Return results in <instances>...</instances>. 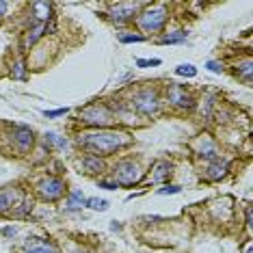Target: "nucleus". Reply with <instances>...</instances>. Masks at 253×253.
Instances as JSON below:
<instances>
[{
    "instance_id": "27",
    "label": "nucleus",
    "mask_w": 253,
    "mask_h": 253,
    "mask_svg": "<svg viewBox=\"0 0 253 253\" xmlns=\"http://www.w3.org/2000/svg\"><path fill=\"white\" fill-rule=\"evenodd\" d=\"M65 113H67V108H59V111H45L43 115L52 119V117H61V115H65Z\"/></svg>"
},
{
    "instance_id": "11",
    "label": "nucleus",
    "mask_w": 253,
    "mask_h": 253,
    "mask_svg": "<svg viewBox=\"0 0 253 253\" xmlns=\"http://www.w3.org/2000/svg\"><path fill=\"white\" fill-rule=\"evenodd\" d=\"M199 156L206 158V160H216L218 158V149L210 139H204L201 141V147H199Z\"/></svg>"
},
{
    "instance_id": "18",
    "label": "nucleus",
    "mask_w": 253,
    "mask_h": 253,
    "mask_svg": "<svg viewBox=\"0 0 253 253\" xmlns=\"http://www.w3.org/2000/svg\"><path fill=\"white\" fill-rule=\"evenodd\" d=\"M84 204V197H83V193L80 191H74L72 195H70V201H67V210L70 212H74V210H78L80 206Z\"/></svg>"
},
{
    "instance_id": "28",
    "label": "nucleus",
    "mask_w": 253,
    "mask_h": 253,
    "mask_svg": "<svg viewBox=\"0 0 253 253\" xmlns=\"http://www.w3.org/2000/svg\"><path fill=\"white\" fill-rule=\"evenodd\" d=\"M13 76H15V78H24V76H26V74H24V63H18V65H15Z\"/></svg>"
},
{
    "instance_id": "21",
    "label": "nucleus",
    "mask_w": 253,
    "mask_h": 253,
    "mask_svg": "<svg viewBox=\"0 0 253 253\" xmlns=\"http://www.w3.org/2000/svg\"><path fill=\"white\" fill-rule=\"evenodd\" d=\"M45 143H52L56 147H67V139H61V136L54 134V132H48V134H45Z\"/></svg>"
},
{
    "instance_id": "29",
    "label": "nucleus",
    "mask_w": 253,
    "mask_h": 253,
    "mask_svg": "<svg viewBox=\"0 0 253 253\" xmlns=\"http://www.w3.org/2000/svg\"><path fill=\"white\" fill-rule=\"evenodd\" d=\"M100 188H106V191H115V188H119L117 182H100Z\"/></svg>"
},
{
    "instance_id": "8",
    "label": "nucleus",
    "mask_w": 253,
    "mask_h": 253,
    "mask_svg": "<svg viewBox=\"0 0 253 253\" xmlns=\"http://www.w3.org/2000/svg\"><path fill=\"white\" fill-rule=\"evenodd\" d=\"M167 97L173 106H180V108H191L193 106V97L184 91L180 84H171L169 91H167Z\"/></svg>"
},
{
    "instance_id": "13",
    "label": "nucleus",
    "mask_w": 253,
    "mask_h": 253,
    "mask_svg": "<svg viewBox=\"0 0 253 253\" xmlns=\"http://www.w3.org/2000/svg\"><path fill=\"white\" fill-rule=\"evenodd\" d=\"M225 173H227V163H225V160L221 163V160L216 158L214 163L208 167V177H210V180H221Z\"/></svg>"
},
{
    "instance_id": "14",
    "label": "nucleus",
    "mask_w": 253,
    "mask_h": 253,
    "mask_svg": "<svg viewBox=\"0 0 253 253\" xmlns=\"http://www.w3.org/2000/svg\"><path fill=\"white\" fill-rule=\"evenodd\" d=\"M33 9H35V18L39 20V24H43V20L50 18V9H52V4H48V2H35V4H33Z\"/></svg>"
},
{
    "instance_id": "23",
    "label": "nucleus",
    "mask_w": 253,
    "mask_h": 253,
    "mask_svg": "<svg viewBox=\"0 0 253 253\" xmlns=\"http://www.w3.org/2000/svg\"><path fill=\"white\" fill-rule=\"evenodd\" d=\"M119 42L122 43H141V42H145V37L143 35H122Z\"/></svg>"
},
{
    "instance_id": "16",
    "label": "nucleus",
    "mask_w": 253,
    "mask_h": 253,
    "mask_svg": "<svg viewBox=\"0 0 253 253\" xmlns=\"http://www.w3.org/2000/svg\"><path fill=\"white\" fill-rule=\"evenodd\" d=\"M45 31H48V24H37L35 28H31V31H28V35H26V42H24V45H33V43H35L39 37L43 35Z\"/></svg>"
},
{
    "instance_id": "20",
    "label": "nucleus",
    "mask_w": 253,
    "mask_h": 253,
    "mask_svg": "<svg viewBox=\"0 0 253 253\" xmlns=\"http://www.w3.org/2000/svg\"><path fill=\"white\" fill-rule=\"evenodd\" d=\"M182 42H186V33H184V31H177L175 35L160 37V43H182Z\"/></svg>"
},
{
    "instance_id": "30",
    "label": "nucleus",
    "mask_w": 253,
    "mask_h": 253,
    "mask_svg": "<svg viewBox=\"0 0 253 253\" xmlns=\"http://www.w3.org/2000/svg\"><path fill=\"white\" fill-rule=\"evenodd\" d=\"M247 253H251V251H247Z\"/></svg>"
},
{
    "instance_id": "24",
    "label": "nucleus",
    "mask_w": 253,
    "mask_h": 253,
    "mask_svg": "<svg viewBox=\"0 0 253 253\" xmlns=\"http://www.w3.org/2000/svg\"><path fill=\"white\" fill-rule=\"evenodd\" d=\"M136 65L139 67H154V65H160V59H152V61L149 59H139L136 61Z\"/></svg>"
},
{
    "instance_id": "25",
    "label": "nucleus",
    "mask_w": 253,
    "mask_h": 253,
    "mask_svg": "<svg viewBox=\"0 0 253 253\" xmlns=\"http://www.w3.org/2000/svg\"><path fill=\"white\" fill-rule=\"evenodd\" d=\"M180 191H182L180 186H165V188H160V191H158V195H175Z\"/></svg>"
},
{
    "instance_id": "15",
    "label": "nucleus",
    "mask_w": 253,
    "mask_h": 253,
    "mask_svg": "<svg viewBox=\"0 0 253 253\" xmlns=\"http://www.w3.org/2000/svg\"><path fill=\"white\" fill-rule=\"evenodd\" d=\"M154 169H156L158 173H154V175H152V182H163L165 177H169V175H171V165H169V163H165V160H163V163H156V167H154Z\"/></svg>"
},
{
    "instance_id": "1",
    "label": "nucleus",
    "mask_w": 253,
    "mask_h": 253,
    "mask_svg": "<svg viewBox=\"0 0 253 253\" xmlns=\"http://www.w3.org/2000/svg\"><path fill=\"white\" fill-rule=\"evenodd\" d=\"M78 143L83 147H87L91 154H95V156H108V154L117 152L119 147H126L130 143V139L124 132L100 130V132H91V134H83L78 139Z\"/></svg>"
},
{
    "instance_id": "10",
    "label": "nucleus",
    "mask_w": 253,
    "mask_h": 253,
    "mask_svg": "<svg viewBox=\"0 0 253 253\" xmlns=\"http://www.w3.org/2000/svg\"><path fill=\"white\" fill-rule=\"evenodd\" d=\"M13 139L18 141V145L22 149H28L33 145V132L26 128V126H18V128L13 130Z\"/></svg>"
},
{
    "instance_id": "7",
    "label": "nucleus",
    "mask_w": 253,
    "mask_h": 253,
    "mask_svg": "<svg viewBox=\"0 0 253 253\" xmlns=\"http://www.w3.org/2000/svg\"><path fill=\"white\" fill-rule=\"evenodd\" d=\"M22 204V193L18 188H2L0 191V212H9Z\"/></svg>"
},
{
    "instance_id": "2",
    "label": "nucleus",
    "mask_w": 253,
    "mask_h": 253,
    "mask_svg": "<svg viewBox=\"0 0 253 253\" xmlns=\"http://www.w3.org/2000/svg\"><path fill=\"white\" fill-rule=\"evenodd\" d=\"M136 22H139V26L143 28V31H147V33L160 31V28L165 26V22H167V11H165V7H152V9L143 11Z\"/></svg>"
},
{
    "instance_id": "3",
    "label": "nucleus",
    "mask_w": 253,
    "mask_h": 253,
    "mask_svg": "<svg viewBox=\"0 0 253 253\" xmlns=\"http://www.w3.org/2000/svg\"><path fill=\"white\" fill-rule=\"evenodd\" d=\"M115 180H117V184H124V186L136 184L141 180L139 165L132 163V160H122V163L115 167Z\"/></svg>"
},
{
    "instance_id": "4",
    "label": "nucleus",
    "mask_w": 253,
    "mask_h": 253,
    "mask_svg": "<svg viewBox=\"0 0 253 253\" xmlns=\"http://www.w3.org/2000/svg\"><path fill=\"white\" fill-rule=\"evenodd\" d=\"M80 119L89 126H106L113 122V115L106 106H100V104H91L87 106L83 113H80Z\"/></svg>"
},
{
    "instance_id": "6",
    "label": "nucleus",
    "mask_w": 253,
    "mask_h": 253,
    "mask_svg": "<svg viewBox=\"0 0 253 253\" xmlns=\"http://www.w3.org/2000/svg\"><path fill=\"white\" fill-rule=\"evenodd\" d=\"M132 102H134V106L139 108L141 113H145V115H154L158 111V95H156V91H152V89L139 91Z\"/></svg>"
},
{
    "instance_id": "5",
    "label": "nucleus",
    "mask_w": 253,
    "mask_h": 253,
    "mask_svg": "<svg viewBox=\"0 0 253 253\" xmlns=\"http://www.w3.org/2000/svg\"><path fill=\"white\" fill-rule=\"evenodd\" d=\"M37 191H39V195H42L43 199L54 201V199H59L61 195L65 193V182L59 180V177H45V180L39 182Z\"/></svg>"
},
{
    "instance_id": "26",
    "label": "nucleus",
    "mask_w": 253,
    "mask_h": 253,
    "mask_svg": "<svg viewBox=\"0 0 253 253\" xmlns=\"http://www.w3.org/2000/svg\"><path fill=\"white\" fill-rule=\"evenodd\" d=\"M206 67H208L210 72H214V74L223 72V65H221V63H216V61H208V63H206Z\"/></svg>"
},
{
    "instance_id": "17",
    "label": "nucleus",
    "mask_w": 253,
    "mask_h": 253,
    "mask_svg": "<svg viewBox=\"0 0 253 253\" xmlns=\"http://www.w3.org/2000/svg\"><path fill=\"white\" fill-rule=\"evenodd\" d=\"M83 165H84V169H87L89 173H97V171L104 169V163H102L100 158H95V156H87Z\"/></svg>"
},
{
    "instance_id": "9",
    "label": "nucleus",
    "mask_w": 253,
    "mask_h": 253,
    "mask_svg": "<svg viewBox=\"0 0 253 253\" xmlns=\"http://www.w3.org/2000/svg\"><path fill=\"white\" fill-rule=\"evenodd\" d=\"M24 253H56V249L42 238H28V243L24 247Z\"/></svg>"
},
{
    "instance_id": "12",
    "label": "nucleus",
    "mask_w": 253,
    "mask_h": 253,
    "mask_svg": "<svg viewBox=\"0 0 253 253\" xmlns=\"http://www.w3.org/2000/svg\"><path fill=\"white\" fill-rule=\"evenodd\" d=\"M139 4H115V13H119V15H115L117 18V22H126V20H132V15H134V11Z\"/></svg>"
},
{
    "instance_id": "22",
    "label": "nucleus",
    "mask_w": 253,
    "mask_h": 253,
    "mask_svg": "<svg viewBox=\"0 0 253 253\" xmlns=\"http://www.w3.org/2000/svg\"><path fill=\"white\" fill-rule=\"evenodd\" d=\"M175 74H177V76H188V78H193L195 74H197V70H195L193 65H180V67L175 70Z\"/></svg>"
},
{
    "instance_id": "19",
    "label": "nucleus",
    "mask_w": 253,
    "mask_h": 253,
    "mask_svg": "<svg viewBox=\"0 0 253 253\" xmlns=\"http://www.w3.org/2000/svg\"><path fill=\"white\" fill-rule=\"evenodd\" d=\"M84 204H87V208H91V210H100V212H104V210L108 208V201H106V199H97V197L84 199Z\"/></svg>"
}]
</instances>
